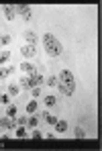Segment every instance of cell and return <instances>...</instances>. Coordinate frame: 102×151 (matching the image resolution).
Wrapping results in <instances>:
<instances>
[{
    "instance_id": "6da1fadb",
    "label": "cell",
    "mask_w": 102,
    "mask_h": 151,
    "mask_svg": "<svg viewBox=\"0 0 102 151\" xmlns=\"http://www.w3.org/2000/svg\"><path fill=\"white\" fill-rule=\"evenodd\" d=\"M57 86H59V92L61 94H65V96H72L74 94V90H76V80H74V74L72 72H67V70H63L59 78H57Z\"/></svg>"
},
{
    "instance_id": "7a4b0ae2",
    "label": "cell",
    "mask_w": 102,
    "mask_h": 151,
    "mask_svg": "<svg viewBox=\"0 0 102 151\" xmlns=\"http://www.w3.org/2000/svg\"><path fill=\"white\" fill-rule=\"evenodd\" d=\"M43 45H45V51H47V55H49V57H59V55L63 53L61 43L53 37L51 33H45V35H43Z\"/></svg>"
},
{
    "instance_id": "3957f363",
    "label": "cell",
    "mask_w": 102,
    "mask_h": 151,
    "mask_svg": "<svg viewBox=\"0 0 102 151\" xmlns=\"http://www.w3.org/2000/svg\"><path fill=\"white\" fill-rule=\"evenodd\" d=\"M39 84H43V76L41 74H31V78H29V88H33V86H39Z\"/></svg>"
},
{
    "instance_id": "277c9868",
    "label": "cell",
    "mask_w": 102,
    "mask_h": 151,
    "mask_svg": "<svg viewBox=\"0 0 102 151\" xmlns=\"http://www.w3.org/2000/svg\"><path fill=\"white\" fill-rule=\"evenodd\" d=\"M14 10H16L18 14H23V16H25V21H29V19H31V6H27V4H23V6H16Z\"/></svg>"
},
{
    "instance_id": "5b68a950",
    "label": "cell",
    "mask_w": 102,
    "mask_h": 151,
    "mask_svg": "<svg viewBox=\"0 0 102 151\" xmlns=\"http://www.w3.org/2000/svg\"><path fill=\"white\" fill-rule=\"evenodd\" d=\"M0 127H4V129H14V123H12L10 116H0Z\"/></svg>"
},
{
    "instance_id": "8992f818",
    "label": "cell",
    "mask_w": 102,
    "mask_h": 151,
    "mask_svg": "<svg viewBox=\"0 0 102 151\" xmlns=\"http://www.w3.org/2000/svg\"><path fill=\"white\" fill-rule=\"evenodd\" d=\"M25 41H27V45H33V47L37 45V37H35L33 31H27V33H25Z\"/></svg>"
},
{
    "instance_id": "52a82bcc",
    "label": "cell",
    "mask_w": 102,
    "mask_h": 151,
    "mask_svg": "<svg viewBox=\"0 0 102 151\" xmlns=\"http://www.w3.org/2000/svg\"><path fill=\"white\" fill-rule=\"evenodd\" d=\"M21 53H23L25 57H35V47H33V45H25V47L21 49Z\"/></svg>"
},
{
    "instance_id": "ba28073f",
    "label": "cell",
    "mask_w": 102,
    "mask_h": 151,
    "mask_svg": "<svg viewBox=\"0 0 102 151\" xmlns=\"http://www.w3.org/2000/svg\"><path fill=\"white\" fill-rule=\"evenodd\" d=\"M55 131H57V133H65V131H67V123L57 118V123H55Z\"/></svg>"
},
{
    "instance_id": "9c48e42d",
    "label": "cell",
    "mask_w": 102,
    "mask_h": 151,
    "mask_svg": "<svg viewBox=\"0 0 102 151\" xmlns=\"http://www.w3.org/2000/svg\"><path fill=\"white\" fill-rule=\"evenodd\" d=\"M14 14H16V10H14L12 6H6V8H4V16H6L8 21H12V19H14Z\"/></svg>"
},
{
    "instance_id": "30bf717a",
    "label": "cell",
    "mask_w": 102,
    "mask_h": 151,
    "mask_svg": "<svg viewBox=\"0 0 102 151\" xmlns=\"http://www.w3.org/2000/svg\"><path fill=\"white\" fill-rule=\"evenodd\" d=\"M43 102H45L47 106H55V102H57V98H55L53 94H49V96H45V98H43Z\"/></svg>"
},
{
    "instance_id": "8fae6325",
    "label": "cell",
    "mask_w": 102,
    "mask_h": 151,
    "mask_svg": "<svg viewBox=\"0 0 102 151\" xmlns=\"http://www.w3.org/2000/svg\"><path fill=\"white\" fill-rule=\"evenodd\" d=\"M21 70L29 72V74H35V66H31V63H21Z\"/></svg>"
},
{
    "instance_id": "7c38bea8",
    "label": "cell",
    "mask_w": 102,
    "mask_h": 151,
    "mask_svg": "<svg viewBox=\"0 0 102 151\" xmlns=\"http://www.w3.org/2000/svg\"><path fill=\"white\" fill-rule=\"evenodd\" d=\"M27 113H37V102H35V100H31V102H29V104H27Z\"/></svg>"
},
{
    "instance_id": "4fadbf2b",
    "label": "cell",
    "mask_w": 102,
    "mask_h": 151,
    "mask_svg": "<svg viewBox=\"0 0 102 151\" xmlns=\"http://www.w3.org/2000/svg\"><path fill=\"white\" fill-rule=\"evenodd\" d=\"M6 116H10V118H14V116H16V106H14V104H10V106H8Z\"/></svg>"
},
{
    "instance_id": "5bb4252c",
    "label": "cell",
    "mask_w": 102,
    "mask_h": 151,
    "mask_svg": "<svg viewBox=\"0 0 102 151\" xmlns=\"http://www.w3.org/2000/svg\"><path fill=\"white\" fill-rule=\"evenodd\" d=\"M8 94H10V96H16V94H18V86H16V84H10V86H8Z\"/></svg>"
},
{
    "instance_id": "9a60e30c",
    "label": "cell",
    "mask_w": 102,
    "mask_h": 151,
    "mask_svg": "<svg viewBox=\"0 0 102 151\" xmlns=\"http://www.w3.org/2000/svg\"><path fill=\"white\" fill-rule=\"evenodd\" d=\"M74 135H76L78 139H84V137H86V131H84L82 127H76V133H74Z\"/></svg>"
},
{
    "instance_id": "2e32d148",
    "label": "cell",
    "mask_w": 102,
    "mask_h": 151,
    "mask_svg": "<svg viewBox=\"0 0 102 151\" xmlns=\"http://www.w3.org/2000/svg\"><path fill=\"white\" fill-rule=\"evenodd\" d=\"M45 120L49 123V125H55L57 123V116H53V114H49V113H45Z\"/></svg>"
},
{
    "instance_id": "e0dca14e",
    "label": "cell",
    "mask_w": 102,
    "mask_h": 151,
    "mask_svg": "<svg viewBox=\"0 0 102 151\" xmlns=\"http://www.w3.org/2000/svg\"><path fill=\"white\" fill-rule=\"evenodd\" d=\"M8 59H10V53H8V51H2V53H0V63H6Z\"/></svg>"
},
{
    "instance_id": "ac0fdd59",
    "label": "cell",
    "mask_w": 102,
    "mask_h": 151,
    "mask_svg": "<svg viewBox=\"0 0 102 151\" xmlns=\"http://www.w3.org/2000/svg\"><path fill=\"white\" fill-rule=\"evenodd\" d=\"M16 137H27V131H25V127H23V125L16 129Z\"/></svg>"
},
{
    "instance_id": "d6986e66",
    "label": "cell",
    "mask_w": 102,
    "mask_h": 151,
    "mask_svg": "<svg viewBox=\"0 0 102 151\" xmlns=\"http://www.w3.org/2000/svg\"><path fill=\"white\" fill-rule=\"evenodd\" d=\"M0 102H2V104H8V102H10V94H2V96H0Z\"/></svg>"
},
{
    "instance_id": "ffe728a7",
    "label": "cell",
    "mask_w": 102,
    "mask_h": 151,
    "mask_svg": "<svg viewBox=\"0 0 102 151\" xmlns=\"http://www.w3.org/2000/svg\"><path fill=\"white\" fill-rule=\"evenodd\" d=\"M45 84H49V86H57V78H55V76H49V80H47Z\"/></svg>"
},
{
    "instance_id": "44dd1931",
    "label": "cell",
    "mask_w": 102,
    "mask_h": 151,
    "mask_svg": "<svg viewBox=\"0 0 102 151\" xmlns=\"http://www.w3.org/2000/svg\"><path fill=\"white\" fill-rule=\"evenodd\" d=\"M27 123H29V127H37V123H39V120H37L35 116H31V118H29Z\"/></svg>"
},
{
    "instance_id": "7402d4cb",
    "label": "cell",
    "mask_w": 102,
    "mask_h": 151,
    "mask_svg": "<svg viewBox=\"0 0 102 151\" xmlns=\"http://www.w3.org/2000/svg\"><path fill=\"white\" fill-rule=\"evenodd\" d=\"M8 76V70H4V68H0V80H4Z\"/></svg>"
},
{
    "instance_id": "603a6c76",
    "label": "cell",
    "mask_w": 102,
    "mask_h": 151,
    "mask_svg": "<svg viewBox=\"0 0 102 151\" xmlns=\"http://www.w3.org/2000/svg\"><path fill=\"white\" fill-rule=\"evenodd\" d=\"M21 84H23L25 88H29V78H25V76H23V78H21Z\"/></svg>"
},
{
    "instance_id": "cb8c5ba5",
    "label": "cell",
    "mask_w": 102,
    "mask_h": 151,
    "mask_svg": "<svg viewBox=\"0 0 102 151\" xmlns=\"http://www.w3.org/2000/svg\"><path fill=\"white\" fill-rule=\"evenodd\" d=\"M39 96H41V90L35 86V90H33V98H39Z\"/></svg>"
},
{
    "instance_id": "d4e9b609",
    "label": "cell",
    "mask_w": 102,
    "mask_h": 151,
    "mask_svg": "<svg viewBox=\"0 0 102 151\" xmlns=\"http://www.w3.org/2000/svg\"><path fill=\"white\" fill-rule=\"evenodd\" d=\"M0 41H2V45H8V43H10V37H8V35H4Z\"/></svg>"
}]
</instances>
